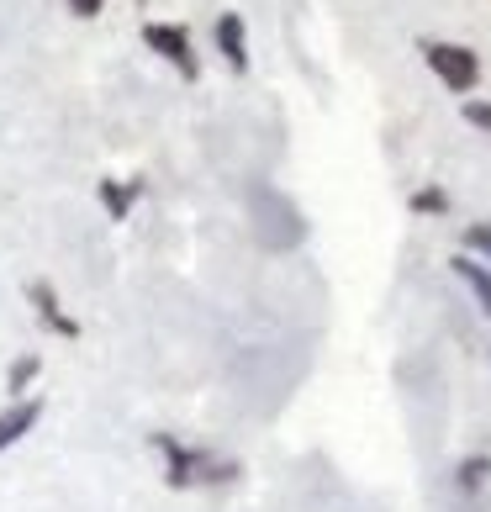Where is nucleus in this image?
<instances>
[{"label":"nucleus","instance_id":"1","mask_svg":"<svg viewBox=\"0 0 491 512\" xmlns=\"http://www.w3.org/2000/svg\"><path fill=\"white\" fill-rule=\"evenodd\" d=\"M154 449L164 454V476L169 486H196V481H228L233 476V465H212L201 449H185L175 433H154Z\"/></svg>","mask_w":491,"mask_h":512},{"label":"nucleus","instance_id":"2","mask_svg":"<svg viewBox=\"0 0 491 512\" xmlns=\"http://www.w3.org/2000/svg\"><path fill=\"white\" fill-rule=\"evenodd\" d=\"M423 59H428V69L439 74V80L449 85V90H476V80H481V64H476V53L470 48H455V43H423Z\"/></svg>","mask_w":491,"mask_h":512},{"label":"nucleus","instance_id":"3","mask_svg":"<svg viewBox=\"0 0 491 512\" xmlns=\"http://www.w3.org/2000/svg\"><path fill=\"white\" fill-rule=\"evenodd\" d=\"M143 43L154 48L159 59L175 64L180 80H196V74H201L196 53H191V32H185V27H175V22H148V27H143Z\"/></svg>","mask_w":491,"mask_h":512},{"label":"nucleus","instance_id":"4","mask_svg":"<svg viewBox=\"0 0 491 512\" xmlns=\"http://www.w3.org/2000/svg\"><path fill=\"white\" fill-rule=\"evenodd\" d=\"M37 417H43V396H16V402L0 412V454H6L11 444H22L37 428Z\"/></svg>","mask_w":491,"mask_h":512},{"label":"nucleus","instance_id":"5","mask_svg":"<svg viewBox=\"0 0 491 512\" xmlns=\"http://www.w3.org/2000/svg\"><path fill=\"white\" fill-rule=\"evenodd\" d=\"M27 296H32L37 317L48 322V333H59V338H80V322H74V317L59 307V296H53V286H48V280H32V286H27Z\"/></svg>","mask_w":491,"mask_h":512},{"label":"nucleus","instance_id":"6","mask_svg":"<svg viewBox=\"0 0 491 512\" xmlns=\"http://www.w3.org/2000/svg\"><path fill=\"white\" fill-rule=\"evenodd\" d=\"M449 270H455V275L465 280V291L476 296V307L491 317V264L470 259V254H455V259H449Z\"/></svg>","mask_w":491,"mask_h":512},{"label":"nucleus","instance_id":"7","mask_svg":"<svg viewBox=\"0 0 491 512\" xmlns=\"http://www.w3.org/2000/svg\"><path fill=\"white\" fill-rule=\"evenodd\" d=\"M217 48H222V59H228V69H249V48H243V22H238V11H222L217 16Z\"/></svg>","mask_w":491,"mask_h":512},{"label":"nucleus","instance_id":"8","mask_svg":"<svg viewBox=\"0 0 491 512\" xmlns=\"http://www.w3.org/2000/svg\"><path fill=\"white\" fill-rule=\"evenodd\" d=\"M138 191H143V185H127V191H122L117 180H101V206H106V217L122 222V217L132 212V201H138Z\"/></svg>","mask_w":491,"mask_h":512},{"label":"nucleus","instance_id":"9","mask_svg":"<svg viewBox=\"0 0 491 512\" xmlns=\"http://www.w3.org/2000/svg\"><path fill=\"white\" fill-rule=\"evenodd\" d=\"M37 370H43V359H37V354L11 359V370H6V391H11V396H27V386L37 381Z\"/></svg>","mask_w":491,"mask_h":512},{"label":"nucleus","instance_id":"10","mask_svg":"<svg viewBox=\"0 0 491 512\" xmlns=\"http://www.w3.org/2000/svg\"><path fill=\"white\" fill-rule=\"evenodd\" d=\"M486 470H491V460H486V454H476V460H465V465L455 470V481H460L465 491H476V486L486 481Z\"/></svg>","mask_w":491,"mask_h":512},{"label":"nucleus","instance_id":"11","mask_svg":"<svg viewBox=\"0 0 491 512\" xmlns=\"http://www.w3.org/2000/svg\"><path fill=\"white\" fill-rule=\"evenodd\" d=\"M465 249H470V254H481V259H491V222L465 227Z\"/></svg>","mask_w":491,"mask_h":512},{"label":"nucleus","instance_id":"12","mask_svg":"<svg viewBox=\"0 0 491 512\" xmlns=\"http://www.w3.org/2000/svg\"><path fill=\"white\" fill-rule=\"evenodd\" d=\"M444 206H449L444 191H418V196H412V212H444Z\"/></svg>","mask_w":491,"mask_h":512},{"label":"nucleus","instance_id":"13","mask_svg":"<svg viewBox=\"0 0 491 512\" xmlns=\"http://www.w3.org/2000/svg\"><path fill=\"white\" fill-rule=\"evenodd\" d=\"M465 122L481 127V132H491V106H486V101H465Z\"/></svg>","mask_w":491,"mask_h":512},{"label":"nucleus","instance_id":"14","mask_svg":"<svg viewBox=\"0 0 491 512\" xmlns=\"http://www.w3.org/2000/svg\"><path fill=\"white\" fill-rule=\"evenodd\" d=\"M101 6H106V0H69L74 16H101Z\"/></svg>","mask_w":491,"mask_h":512}]
</instances>
